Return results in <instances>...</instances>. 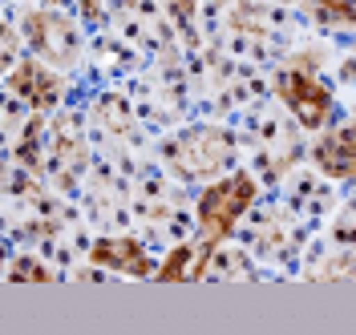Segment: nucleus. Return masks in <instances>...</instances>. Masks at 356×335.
Wrapping results in <instances>:
<instances>
[{
	"instance_id": "f257e3e1",
	"label": "nucleus",
	"mask_w": 356,
	"mask_h": 335,
	"mask_svg": "<svg viewBox=\"0 0 356 335\" xmlns=\"http://www.w3.org/2000/svg\"><path fill=\"white\" fill-rule=\"evenodd\" d=\"M255 202V178L251 174H231V178L207 186L199 194V206H195V218H199V239L211 246H219L235 223L247 214V206Z\"/></svg>"
},
{
	"instance_id": "f03ea898",
	"label": "nucleus",
	"mask_w": 356,
	"mask_h": 335,
	"mask_svg": "<svg viewBox=\"0 0 356 335\" xmlns=\"http://www.w3.org/2000/svg\"><path fill=\"white\" fill-rule=\"evenodd\" d=\"M275 93L280 101L296 113V121L304 130H320L332 113V93L324 89V81L312 73V69H300V65H284L275 73Z\"/></svg>"
},
{
	"instance_id": "7ed1b4c3",
	"label": "nucleus",
	"mask_w": 356,
	"mask_h": 335,
	"mask_svg": "<svg viewBox=\"0 0 356 335\" xmlns=\"http://www.w3.org/2000/svg\"><path fill=\"white\" fill-rule=\"evenodd\" d=\"M24 41L29 49L53 69H73L77 65V28L69 24L65 12L57 8H37L24 17Z\"/></svg>"
},
{
	"instance_id": "20e7f679",
	"label": "nucleus",
	"mask_w": 356,
	"mask_h": 335,
	"mask_svg": "<svg viewBox=\"0 0 356 335\" xmlns=\"http://www.w3.org/2000/svg\"><path fill=\"white\" fill-rule=\"evenodd\" d=\"M235 150V141L231 134H222V130H195V134L178 137L175 146H166L162 157H175L178 174L182 178H199V174H215L227 166V157Z\"/></svg>"
},
{
	"instance_id": "39448f33",
	"label": "nucleus",
	"mask_w": 356,
	"mask_h": 335,
	"mask_svg": "<svg viewBox=\"0 0 356 335\" xmlns=\"http://www.w3.org/2000/svg\"><path fill=\"white\" fill-rule=\"evenodd\" d=\"M8 89L17 93L24 105H33V110H53L61 101L65 81L53 69H44L41 61H21V65L8 73Z\"/></svg>"
},
{
	"instance_id": "423d86ee",
	"label": "nucleus",
	"mask_w": 356,
	"mask_h": 335,
	"mask_svg": "<svg viewBox=\"0 0 356 335\" xmlns=\"http://www.w3.org/2000/svg\"><path fill=\"white\" fill-rule=\"evenodd\" d=\"M312 157H316L320 174H328V178H340V182L356 178V121L340 126L332 134H324L316 141Z\"/></svg>"
},
{
	"instance_id": "0eeeda50",
	"label": "nucleus",
	"mask_w": 356,
	"mask_h": 335,
	"mask_svg": "<svg viewBox=\"0 0 356 335\" xmlns=\"http://www.w3.org/2000/svg\"><path fill=\"white\" fill-rule=\"evenodd\" d=\"M93 263L97 267L122 270V275H150L154 263L142 250V243H134L130 234H113V239H97L93 243Z\"/></svg>"
},
{
	"instance_id": "6e6552de",
	"label": "nucleus",
	"mask_w": 356,
	"mask_h": 335,
	"mask_svg": "<svg viewBox=\"0 0 356 335\" xmlns=\"http://www.w3.org/2000/svg\"><path fill=\"white\" fill-rule=\"evenodd\" d=\"M308 12L324 24H356V0H308Z\"/></svg>"
},
{
	"instance_id": "1a4fd4ad",
	"label": "nucleus",
	"mask_w": 356,
	"mask_h": 335,
	"mask_svg": "<svg viewBox=\"0 0 356 335\" xmlns=\"http://www.w3.org/2000/svg\"><path fill=\"white\" fill-rule=\"evenodd\" d=\"M336 243H356V194L348 198V206L340 210V218H336Z\"/></svg>"
},
{
	"instance_id": "9d476101",
	"label": "nucleus",
	"mask_w": 356,
	"mask_h": 335,
	"mask_svg": "<svg viewBox=\"0 0 356 335\" xmlns=\"http://www.w3.org/2000/svg\"><path fill=\"white\" fill-rule=\"evenodd\" d=\"M8 279L21 283V279H53V275H49V267H37L33 259H17V267L8 270Z\"/></svg>"
},
{
	"instance_id": "9b49d317",
	"label": "nucleus",
	"mask_w": 356,
	"mask_h": 335,
	"mask_svg": "<svg viewBox=\"0 0 356 335\" xmlns=\"http://www.w3.org/2000/svg\"><path fill=\"white\" fill-rule=\"evenodd\" d=\"M81 12H86L89 24H102V8H97V0H81Z\"/></svg>"
},
{
	"instance_id": "f8f14e48",
	"label": "nucleus",
	"mask_w": 356,
	"mask_h": 335,
	"mask_svg": "<svg viewBox=\"0 0 356 335\" xmlns=\"http://www.w3.org/2000/svg\"><path fill=\"white\" fill-rule=\"evenodd\" d=\"M53 4H65V0H53Z\"/></svg>"
}]
</instances>
